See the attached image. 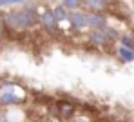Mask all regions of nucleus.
<instances>
[{
    "label": "nucleus",
    "mask_w": 134,
    "mask_h": 122,
    "mask_svg": "<svg viewBox=\"0 0 134 122\" xmlns=\"http://www.w3.org/2000/svg\"><path fill=\"white\" fill-rule=\"evenodd\" d=\"M69 22L74 26L76 29H82V27H87V22H85V13H82V11H72V13H69Z\"/></svg>",
    "instance_id": "nucleus-6"
},
{
    "label": "nucleus",
    "mask_w": 134,
    "mask_h": 122,
    "mask_svg": "<svg viewBox=\"0 0 134 122\" xmlns=\"http://www.w3.org/2000/svg\"><path fill=\"white\" fill-rule=\"evenodd\" d=\"M40 22H42V26H44L45 29H49V31H54V29H56V24H58V20H56L53 9H45L44 13H40Z\"/></svg>",
    "instance_id": "nucleus-5"
},
{
    "label": "nucleus",
    "mask_w": 134,
    "mask_h": 122,
    "mask_svg": "<svg viewBox=\"0 0 134 122\" xmlns=\"http://www.w3.org/2000/svg\"><path fill=\"white\" fill-rule=\"evenodd\" d=\"M4 122H9V120H4Z\"/></svg>",
    "instance_id": "nucleus-17"
},
{
    "label": "nucleus",
    "mask_w": 134,
    "mask_h": 122,
    "mask_svg": "<svg viewBox=\"0 0 134 122\" xmlns=\"http://www.w3.org/2000/svg\"><path fill=\"white\" fill-rule=\"evenodd\" d=\"M40 20V15L35 7H24L20 11H11L5 15V24L11 29H27Z\"/></svg>",
    "instance_id": "nucleus-1"
},
{
    "label": "nucleus",
    "mask_w": 134,
    "mask_h": 122,
    "mask_svg": "<svg viewBox=\"0 0 134 122\" xmlns=\"http://www.w3.org/2000/svg\"><path fill=\"white\" fill-rule=\"evenodd\" d=\"M7 4H13V0H0V6H7Z\"/></svg>",
    "instance_id": "nucleus-13"
},
{
    "label": "nucleus",
    "mask_w": 134,
    "mask_h": 122,
    "mask_svg": "<svg viewBox=\"0 0 134 122\" xmlns=\"http://www.w3.org/2000/svg\"><path fill=\"white\" fill-rule=\"evenodd\" d=\"M118 57H120L123 62H134V49L120 46V48H118Z\"/></svg>",
    "instance_id": "nucleus-8"
},
{
    "label": "nucleus",
    "mask_w": 134,
    "mask_h": 122,
    "mask_svg": "<svg viewBox=\"0 0 134 122\" xmlns=\"http://www.w3.org/2000/svg\"><path fill=\"white\" fill-rule=\"evenodd\" d=\"M85 22H87V27H91V29H102L107 24L105 17L100 11H89V13H85Z\"/></svg>",
    "instance_id": "nucleus-4"
},
{
    "label": "nucleus",
    "mask_w": 134,
    "mask_h": 122,
    "mask_svg": "<svg viewBox=\"0 0 134 122\" xmlns=\"http://www.w3.org/2000/svg\"><path fill=\"white\" fill-rule=\"evenodd\" d=\"M53 13H54V17H56L58 22H62V20H69V13H67L65 6H56V7L53 9Z\"/></svg>",
    "instance_id": "nucleus-9"
},
{
    "label": "nucleus",
    "mask_w": 134,
    "mask_h": 122,
    "mask_svg": "<svg viewBox=\"0 0 134 122\" xmlns=\"http://www.w3.org/2000/svg\"><path fill=\"white\" fill-rule=\"evenodd\" d=\"M20 2H25V0H13V4H20Z\"/></svg>",
    "instance_id": "nucleus-15"
},
{
    "label": "nucleus",
    "mask_w": 134,
    "mask_h": 122,
    "mask_svg": "<svg viewBox=\"0 0 134 122\" xmlns=\"http://www.w3.org/2000/svg\"><path fill=\"white\" fill-rule=\"evenodd\" d=\"M82 4H83L89 11H103L109 2H105V0H83Z\"/></svg>",
    "instance_id": "nucleus-7"
},
{
    "label": "nucleus",
    "mask_w": 134,
    "mask_h": 122,
    "mask_svg": "<svg viewBox=\"0 0 134 122\" xmlns=\"http://www.w3.org/2000/svg\"><path fill=\"white\" fill-rule=\"evenodd\" d=\"M25 93L16 84H2L0 86V104L2 106H16L24 102Z\"/></svg>",
    "instance_id": "nucleus-2"
},
{
    "label": "nucleus",
    "mask_w": 134,
    "mask_h": 122,
    "mask_svg": "<svg viewBox=\"0 0 134 122\" xmlns=\"http://www.w3.org/2000/svg\"><path fill=\"white\" fill-rule=\"evenodd\" d=\"M89 42L92 46H96V48H103V46H107L109 42H111V38H109V35H107V31L102 27V29H92L89 33Z\"/></svg>",
    "instance_id": "nucleus-3"
},
{
    "label": "nucleus",
    "mask_w": 134,
    "mask_h": 122,
    "mask_svg": "<svg viewBox=\"0 0 134 122\" xmlns=\"http://www.w3.org/2000/svg\"><path fill=\"white\" fill-rule=\"evenodd\" d=\"M62 6H65L67 9H78L82 6V0H60Z\"/></svg>",
    "instance_id": "nucleus-10"
},
{
    "label": "nucleus",
    "mask_w": 134,
    "mask_h": 122,
    "mask_svg": "<svg viewBox=\"0 0 134 122\" xmlns=\"http://www.w3.org/2000/svg\"><path fill=\"white\" fill-rule=\"evenodd\" d=\"M4 29H5V26H4V22H2V20H0V37H2V35H4Z\"/></svg>",
    "instance_id": "nucleus-14"
},
{
    "label": "nucleus",
    "mask_w": 134,
    "mask_h": 122,
    "mask_svg": "<svg viewBox=\"0 0 134 122\" xmlns=\"http://www.w3.org/2000/svg\"><path fill=\"white\" fill-rule=\"evenodd\" d=\"M4 120H5V117H4V115L0 113V122H4Z\"/></svg>",
    "instance_id": "nucleus-16"
},
{
    "label": "nucleus",
    "mask_w": 134,
    "mask_h": 122,
    "mask_svg": "<svg viewBox=\"0 0 134 122\" xmlns=\"http://www.w3.org/2000/svg\"><path fill=\"white\" fill-rule=\"evenodd\" d=\"M121 46H125V48H131V49H134V40L131 38V37H123V38H121Z\"/></svg>",
    "instance_id": "nucleus-11"
},
{
    "label": "nucleus",
    "mask_w": 134,
    "mask_h": 122,
    "mask_svg": "<svg viewBox=\"0 0 134 122\" xmlns=\"http://www.w3.org/2000/svg\"><path fill=\"white\" fill-rule=\"evenodd\" d=\"M105 31H107V35H109V38L114 40V38H118V33H116V29H112V27H103Z\"/></svg>",
    "instance_id": "nucleus-12"
}]
</instances>
